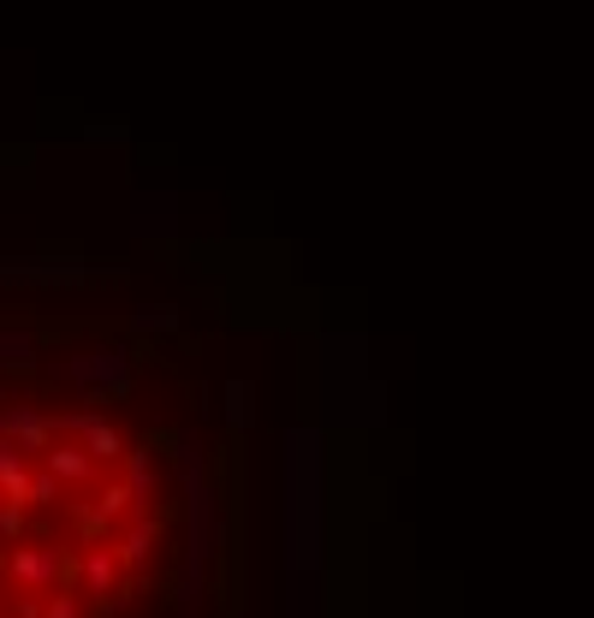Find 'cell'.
<instances>
[{
	"label": "cell",
	"mask_w": 594,
	"mask_h": 618,
	"mask_svg": "<svg viewBox=\"0 0 594 618\" xmlns=\"http://www.w3.org/2000/svg\"><path fill=\"white\" fill-rule=\"evenodd\" d=\"M42 618H84V613H78V601H72V595H54Z\"/></svg>",
	"instance_id": "obj_9"
},
{
	"label": "cell",
	"mask_w": 594,
	"mask_h": 618,
	"mask_svg": "<svg viewBox=\"0 0 594 618\" xmlns=\"http://www.w3.org/2000/svg\"><path fill=\"white\" fill-rule=\"evenodd\" d=\"M54 428H66L72 440H84L96 464H113V458H125V440H119V428H113L108 416H96V411H84V416H66V422H54Z\"/></svg>",
	"instance_id": "obj_2"
},
{
	"label": "cell",
	"mask_w": 594,
	"mask_h": 618,
	"mask_svg": "<svg viewBox=\"0 0 594 618\" xmlns=\"http://www.w3.org/2000/svg\"><path fill=\"white\" fill-rule=\"evenodd\" d=\"M0 541H24V506H18V500L0 506Z\"/></svg>",
	"instance_id": "obj_8"
},
{
	"label": "cell",
	"mask_w": 594,
	"mask_h": 618,
	"mask_svg": "<svg viewBox=\"0 0 594 618\" xmlns=\"http://www.w3.org/2000/svg\"><path fill=\"white\" fill-rule=\"evenodd\" d=\"M48 470L60 476V482H90L96 476V458L84 440H66V446H48Z\"/></svg>",
	"instance_id": "obj_6"
},
{
	"label": "cell",
	"mask_w": 594,
	"mask_h": 618,
	"mask_svg": "<svg viewBox=\"0 0 594 618\" xmlns=\"http://www.w3.org/2000/svg\"><path fill=\"white\" fill-rule=\"evenodd\" d=\"M7 571L18 577L24 589H72V577H78V565H66V553L60 547H12L7 553Z\"/></svg>",
	"instance_id": "obj_1"
},
{
	"label": "cell",
	"mask_w": 594,
	"mask_h": 618,
	"mask_svg": "<svg viewBox=\"0 0 594 618\" xmlns=\"http://www.w3.org/2000/svg\"><path fill=\"white\" fill-rule=\"evenodd\" d=\"M161 535H167V524H161L155 512H143V517H137V524L119 535V541H113V553H119V565H131V571H137V565H149V559H155Z\"/></svg>",
	"instance_id": "obj_3"
},
{
	"label": "cell",
	"mask_w": 594,
	"mask_h": 618,
	"mask_svg": "<svg viewBox=\"0 0 594 618\" xmlns=\"http://www.w3.org/2000/svg\"><path fill=\"white\" fill-rule=\"evenodd\" d=\"M125 488L137 494V512H149V500H155V488H161V464H155V452L149 446H125Z\"/></svg>",
	"instance_id": "obj_4"
},
{
	"label": "cell",
	"mask_w": 594,
	"mask_h": 618,
	"mask_svg": "<svg viewBox=\"0 0 594 618\" xmlns=\"http://www.w3.org/2000/svg\"><path fill=\"white\" fill-rule=\"evenodd\" d=\"M78 577H84V589H90V595L108 601L113 589H119V553H113V547H90L78 559Z\"/></svg>",
	"instance_id": "obj_5"
},
{
	"label": "cell",
	"mask_w": 594,
	"mask_h": 618,
	"mask_svg": "<svg viewBox=\"0 0 594 618\" xmlns=\"http://www.w3.org/2000/svg\"><path fill=\"white\" fill-rule=\"evenodd\" d=\"M7 618H42V607H36V601H24V607H12Z\"/></svg>",
	"instance_id": "obj_10"
},
{
	"label": "cell",
	"mask_w": 594,
	"mask_h": 618,
	"mask_svg": "<svg viewBox=\"0 0 594 618\" xmlns=\"http://www.w3.org/2000/svg\"><path fill=\"white\" fill-rule=\"evenodd\" d=\"M54 500H60V476L54 470L30 476V506H54Z\"/></svg>",
	"instance_id": "obj_7"
}]
</instances>
